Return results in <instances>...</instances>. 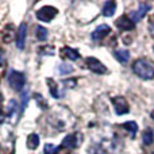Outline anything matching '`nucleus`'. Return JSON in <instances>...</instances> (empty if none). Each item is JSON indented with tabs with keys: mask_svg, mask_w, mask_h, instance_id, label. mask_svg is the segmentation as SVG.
Listing matches in <instances>:
<instances>
[{
	"mask_svg": "<svg viewBox=\"0 0 154 154\" xmlns=\"http://www.w3.org/2000/svg\"><path fill=\"white\" fill-rule=\"evenodd\" d=\"M58 11H57L56 7H51V5H45V7L39 8L37 11V18L39 19L41 22H46L49 23L50 20H53L54 18L57 16Z\"/></svg>",
	"mask_w": 154,
	"mask_h": 154,
	"instance_id": "nucleus-3",
	"label": "nucleus"
},
{
	"mask_svg": "<svg viewBox=\"0 0 154 154\" xmlns=\"http://www.w3.org/2000/svg\"><path fill=\"white\" fill-rule=\"evenodd\" d=\"M149 31H150V35L154 38V19L150 20V23H149Z\"/></svg>",
	"mask_w": 154,
	"mask_h": 154,
	"instance_id": "nucleus-23",
	"label": "nucleus"
},
{
	"mask_svg": "<svg viewBox=\"0 0 154 154\" xmlns=\"http://www.w3.org/2000/svg\"><path fill=\"white\" fill-rule=\"evenodd\" d=\"M95 154H104V153H95Z\"/></svg>",
	"mask_w": 154,
	"mask_h": 154,
	"instance_id": "nucleus-27",
	"label": "nucleus"
},
{
	"mask_svg": "<svg viewBox=\"0 0 154 154\" xmlns=\"http://www.w3.org/2000/svg\"><path fill=\"white\" fill-rule=\"evenodd\" d=\"M122 127L123 128H126V130L130 133V135H131V138H135V135H137V131H138V125H137L135 122H127V123H123L122 125Z\"/></svg>",
	"mask_w": 154,
	"mask_h": 154,
	"instance_id": "nucleus-15",
	"label": "nucleus"
},
{
	"mask_svg": "<svg viewBox=\"0 0 154 154\" xmlns=\"http://www.w3.org/2000/svg\"><path fill=\"white\" fill-rule=\"evenodd\" d=\"M115 10H116V3L112 2V0H108L103 5V15L109 18V16H112L115 14Z\"/></svg>",
	"mask_w": 154,
	"mask_h": 154,
	"instance_id": "nucleus-13",
	"label": "nucleus"
},
{
	"mask_svg": "<svg viewBox=\"0 0 154 154\" xmlns=\"http://www.w3.org/2000/svg\"><path fill=\"white\" fill-rule=\"evenodd\" d=\"M3 100V96H2V93H0V101H2Z\"/></svg>",
	"mask_w": 154,
	"mask_h": 154,
	"instance_id": "nucleus-25",
	"label": "nucleus"
},
{
	"mask_svg": "<svg viewBox=\"0 0 154 154\" xmlns=\"http://www.w3.org/2000/svg\"><path fill=\"white\" fill-rule=\"evenodd\" d=\"M60 150L58 146H56V145H51V143H46L45 145V149H43V152L45 154H57Z\"/></svg>",
	"mask_w": 154,
	"mask_h": 154,
	"instance_id": "nucleus-19",
	"label": "nucleus"
},
{
	"mask_svg": "<svg viewBox=\"0 0 154 154\" xmlns=\"http://www.w3.org/2000/svg\"><path fill=\"white\" fill-rule=\"evenodd\" d=\"M73 70L72 65H66V64H61L58 66V72L61 73V75H66V73H70Z\"/></svg>",
	"mask_w": 154,
	"mask_h": 154,
	"instance_id": "nucleus-20",
	"label": "nucleus"
},
{
	"mask_svg": "<svg viewBox=\"0 0 154 154\" xmlns=\"http://www.w3.org/2000/svg\"><path fill=\"white\" fill-rule=\"evenodd\" d=\"M152 118H153V119H154V111L152 112Z\"/></svg>",
	"mask_w": 154,
	"mask_h": 154,
	"instance_id": "nucleus-26",
	"label": "nucleus"
},
{
	"mask_svg": "<svg viewBox=\"0 0 154 154\" xmlns=\"http://www.w3.org/2000/svg\"><path fill=\"white\" fill-rule=\"evenodd\" d=\"M114 57L120 62V64H126L130 60V53L127 50H123V49H119V50L114 51Z\"/></svg>",
	"mask_w": 154,
	"mask_h": 154,
	"instance_id": "nucleus-14",
	"label": "nucleus"
},
{
	"mask_svg": "<svg viewBox=\"0 0 154 154\" xmlns=\"http://www.w3.org/2000/svg\"><path fill=\"white\" fill-rule=\"evenodd\" d=\"M8 84L14 91H22L26 84V77L22 72L18 70H11L8 75Z\"/></svg>",
	"mask_w": 154,
	"mask_h": 154,
	"instance_id": "nucleus-2",
	"label": "nucleus"
},
{
	"mask_svg": "<svg viewBox=\"0 0 154 154\" xmlns=\"http://www.w3.org/2000/svg\"><path fill=\"white\" fill-rule=\"evenodd\" d=\"M85 65H87V68L91 72L96 73V75H104V73H107V68L97 58H95V57H88L85 60Z\"/></svg>",
	"mask_w": 154,
	"mask_h": 154,
	"instance_id": "nucleus-4",
	"label": "nucleus"
},
{
	"mask_svg": "<svg viewBox=\"0 0 154 154\" xmlns=\"http://www.w3.org/2000/svg\"><path fill=\"white\" fill-rule=\"evenodd\" d=\"M26 37H27V24L26 23H20L19 30H18V38H16V46H18V49H20V50H23L24 49Z\"/></svg>",
	"mask_w": 154,
	"mask_h": 154,
	"instance_id": "nucleus-10",
	"label": "nucleus"
},
{
	"mask_svg": "<svg viewBox=\"0 0 154 154\" xmlns=\"http://www.w3.org/2000/svg\"><path fill=\"white\" fill-rule=\"evenodd\" d=\"M133 72L142 80L154 79V68L147 60L139 58L133 64Z\"/></svg>",
	"mask_w": 154,
	"mask_h": 154,
	"instance_id": "nucleus-1",
	"label": "nucleus"
},
{
	"mask_svg": "<svg viewBox=\"0 0 154 154\" xmlns=\"http://www.w3.org/2000/svg\"><path fill=\"white\" fill-rule=\"evenodd\" d=\"M150 7H152V5L147 4V3H141L138 10L134 11V12H131V15H130L131 16V20H133L134 23H135V22H139L145 15H146L147 12H149Z\"/></svg>",
	"mask_w": 154,
	"mask_h": 154,
	"instance_id": "nucleus-7",
	"label": "nucleus"
},
{
	"mask_svg": "<svg viewBox=\"0 0 154 154\" xmlns=\"http://www.w3.org/2000/svg\"><path fill=\"white\" fill-rule=\"evenodd\" d=\"M142 139H143V143L147 145V146L153 143V130L152 128H147V130L142 134Z\"/></svg>",
	"mask_w": 154,
	"mask_h": 154,
	"instance_id": "nucleus-18",
	"label": "nucleus"
},
{
	"mask_svg": "<svg viewBox=\"0 0 154 154\" xmlns=\"http://www.w3.org/2000/svg\"><path fill=\"white\" fill-rule=\"evenodd\" d=\"M3 64H4V53L0 49V66H3Z\"/></svg>",
	"mask_w": 154,
	"mask_h": 154,
	"instance_id": "nucleus-24",
	"label": "nucleus"
},
{
	"mask_svg": "<svg viewBox=\"0 0 154 154\" xmlns=\"http://www.w3.org/2000/svg\"><path fill=\"white\" fill-rule=\"evenodd\" d=\"M153 50H154V48H153Z\"/></svg>",
	"mask_w": 154,
	"mask_h": 154,
	"instance_id": "nucleus-28",
	"label": "nucleus"
},
{
	"mask_svg": "<svg viewBox=\"0 0 154 154\" xmlns=\"http://www.w3.org/2000/svg\"><path fill=\"white\" fill-rule=\"evenodd\" d=\"M35 31H37V38L41 41V42H43V41L48 39V30H46L45 27L38 26L37 29H35Z\"/></svg>",
	"mask_w": 154,
	"mask_h": 154,
	"instance_id": "nucleus-17",
	"label": "nucleus"
},
{
	"mask_svg": "<svg viewBox=\"0 0 154 154\" xmlns=\"http://www.w3.org/2000/svg\"><path fill=\"white\" fill-rule=\"evenodd\" d=\"M35 99H37V103L42 106V109H46V108H48V104H46V101L43 100V97H42L41 95H35Z\"/></svg>",
	"mask_w": 154,
	"mask_h": 154,
	"instance_id": "nucleus-22",
	"label": "nucleus"
},
{
	"mask_svg": "<svg viewBox=\"0 0 154 154\" xmlns=\"http://www.w3.org/2000/svg\"><path fill=\"white\" fill-rule=\"evenodd\" d=\"M80 139H81V135L80 134H70V135H66L62 141L60 149H75V147L79 146Z\"/></svg>",
	"mask_w": 154,
	"mask_h": 154,
	"instance_id": "nucleus-6",
	"label": "nucleus"
},
{
	"mask_svg": "<svg viewBox=\"0 0 154 154\" xmlns=\"http://www.w3.org/2000/svg\"><path fill=\"white\" fill-rule=\"evenodd\" d=\"M27 101H29V92H27V91H24V92L22 93V108H20L22 112H23L24 108H26Z\"/></svg>",
	"mask_w": 154,
	"mask_h": 154,
	"instance_id": "nucleus-21",
	"label": "nucleus"
},
{
	"mask_svg": "<svg viewBox=\"0 0 154 154\" xmlns=\"http://www.w3.org/2000/svg\"><path fill=\"white\" fill-rule=\"evenodd\" d=\"M112 104L115 107V112L118 115H125L130 112V108H128V103L126 101L125 97L122 96H116V97H112Z\"/></svg>",
	"mask_w": 154,
	"mask_h": 154,
	"instance_id": "nucleus-5",
	"label": "nucleus"
},
{
	"mask_svg": "<svg viewBox=\"0 0 154 154\" xmlns=\"http://www.w3.org/2000/svg\"><path fill=\"white\" fill-rule=\"evenodd\" d=\"M116 27L118 29H120V30H123V31H130V30H134L135 23H134L128 16L123 15L116 20Z\"/></svg>",
	"mask_w": 154,
	"mask_h": 154,
	"instance_id": "nucleus-9",
	"label": "nucleus"
},
{
	"mask_svg": "<svg viewBox=\"0 0 154 154\" xmlns=\"http://www.w3.org/2000/svg\"><path fill=\"white\" fill-rule=\"evenodd\" d=\"M109 32H111V27H109L108 24H100V26L96 27L95 31L92 32V39L100 41V39H103V38H106Z\"/></svg>",
	"mask_w": 154,
	"mask_h": 154,
	"instance_id": "nucleus-8",
	"label": "nucleus"
},
{
	"mask_svg": "<svg viewBox=\"0 0 154 154\" xmlns=\"http://www.w3.org/2000/svg\"><path fill=\"white\" fill-rule=\"evenodd\" d=\"M46 82H48V85H49V92H50V95L53 96L54 99H60V97H61L62 93H60L57 82L54 81L53 79H48V80H46Z\"/></svg>",
	"mask_w": 154,
	"mask_h": 154,
	"instance_id": "nucleus-12",
	"label": "nucleus"
},
{
	"mask_svg": "<svg viewBox=\"0 0 154 154\" xmlns=\"http://www.w3.org/2000/svg\"><path fill=\"white\" fill-rule=\"evenodd\" d=\"M61 56L65 57V58H68V60H72V61H76V60L80 58L79 51L75 50V49L68 48V46H65V48L61 49Z\"/></svg>",
	"mask_w": 154,
	"mask_h": 154,
	"instance_id": "nucleus-11",
	"label": "nucleus"
},
{
	"mask_svg": "<svg viewBox=\"0 0 154 154\" xmlns=\"http://www.w3.org/2000/svg\"><path fill=\"white\" fill-rule=\"evenodd\" d=\"M38 145H39V137L37 134H30L29 138H27V147L34 150L38 147Z\"/></svg>",
	"mask_w": 154,
	"mask_h": 154,
	"instance_id": "nucleus-16",
	"label": "nucleus"
}]
</instances>
